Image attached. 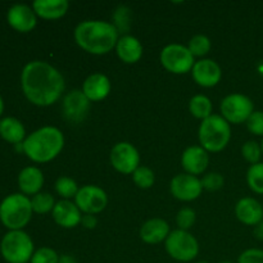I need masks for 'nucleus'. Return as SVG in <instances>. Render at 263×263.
<instances>
[{"instance_id": "obj_1", "label": "nucleus", "mask_w": 263, "mask_h": 263, "mask_svg": "<svg viewBox=\"0 0 263 263\" xmlns=\"http://www.w3.org/2000/svg\"><path fill=\"white\" fill-rule=\"evenodd\" d=\"M23 94L32 104L48 107L58 102L64 91V79L61 72L43 61L30 62L21 74Z\"/></svg>"}, {"instance_id": "obj_2", "label": "nucleus", "mask_w": 263, "mask_h": 263, "mask_svg": "<svg viewBox=\"0 0 263 263\" xmlns=\"http://www.w3.org/2000/svg\"><path fill=\"white\" fill-rule=\"evenodd\" d=\"M74 40L85 51L95 55L107 54L117 45L118 31L104 21H85L77 25Z\"/></svg>"}, {"instance_id": "obj_3", "label": "nucleus", "mask_w": 263, "mask_h": 263, "mask_svg": "<svg viewBox=\"0 0 263 263\" xmlns=\"http://www.w3.org/2000/svg\"><path fill=\"white\" fill-rule=\"evenodd\" d=\"M64 146V138L61 130L53 126H45L25 139L22 143L26 156L37 163L50 162L58 156Z\"/></svg>"}, {"instance_id": "obj_4", "label": "nucleus", "mask_w": 263, "mask_h": 263, "mask_svg": "<svg viewBox=\"0 0 263 263\" xmlns=\"http://www.w3.org/2000/svg\"><path fill=\"white\" fill-rule=\"evenodd\" d=\"M231 128L228 121L218 115H212L202 121L199 127V141L207 152L217 153L228 146Z\"/></svg>"}, {"instance_id": "obj_5", "label": "nucleus", "mask_w": 263, "mask_h": 263, "mask_svg": "<svg viewBox=\"0 0 263 263\" xmlns=\"http://www.w3.org/2000/svg\"><path fill=\"white\" fill-rule=\"evenodd\" d=\"M32 212L31 200L26 195H8L0 204V221L10 231L22 230L30 222Z\"/></svg>"}, {"instance_id": "obj_6", "label": "nucleus", "mask_w": 263, "mask_h": 263, "mask_svg": "<svg viewBox=\"0 0 263 263\" xmlns=\"http://www.w3.org/2000/svg\"><path fill=\"white\" fill-rule=\"evenodd\" d=\"M0 252L8 263H27L33 256V243L25 231L13 230L3 238Z\"/></svg>"}, {"instance_id": "obj_7", "label": "nucleus", "mask_w": 263, "mask_h": 263, "mask_svg": "<svg viewBox=\"0 0 263 263\" xmlns=\"http://www.w3.org/2000/svg\"><path fill=\"white\" fill-rule=\"evenodd\" d=\"M166 251L176 261L190 262L199 253V244L192 234L179 229L167 236Z\"/></svg>"}, {"instance_id": "obj_8", "label": "nucleus", "mask_w": 263, "mask_h": 263, "mask_svg": "<svg viewBox=\"0 0 263 263\" xmlns=\"http://www.w3.org/2000/svg\"><path fill=\"white\" fill-rule=\"evenodd\" d=\"M161 63L168 72L176 74L186 73L194 67V55L189 49L180 44L167 45L161 53Z\"/></svg>"}, {"instance_id": "obj_9", "label": "nucleus", "mask_w": 263, "mask_h": 263, "mask_svg": "<svg viewBox=\"0 0 263 263\" xmlns=\"http://www.w3.org/2000/svg\"><path fill=\"white\" fill-rule=\"evenodd\" d=\"M254 112V104L243 94H230L221 102V113L228 122L240 125Z\"/></svg>"}, {"instance_id": "obj_10", "label": "nucleus", "mask_w": 263, "mask_h": 263, "mask_svg": "<svg viewBox=\"0 0 263 263\" xmlns=\"http://www.w3.org/2000/svg\"><path fill=\"white\" fill-rule=\"evenodd\" d=\"M74 203L86 215L99 213L107 207L108 197L104 190L95 185H85L74 197Z\"/></svg>"}, {"instance_id": "obj_11", "label": "nucleus", "mask_w": 263, "mask_h": 263, "mask_svg": "<svg viewBox=\"0 0 263 263\" xmlns=\"http://www.w3.org/2000/svg\"><path fill=\"white\" fill-rule=\"evenodd\" d=\"M110 163L118 172L130 175L140 163V156L135 146L130 143H118L110 151Z\"/></svg>"}, {"instance_id": "obj_12", "label": "nucleus", "mask_w": 263, "mask_h": 263, "mask_svg": "<svg viewBox=\"0 0 263 263\" xmlns=\"http://www.w3.org/2000/svg\"><path fill=\"white\" fill-rule=\"evenodd\" d=\"M171 194L182 202H192L202 194V181L194 175L180 174L171 180Z\"/></svg>"}, {"instance_id": "obj_13", "label": "nucleus", "mask_w": 263, "mask_h": 263, "mask_svg": "<svg viewBox=\"0 0 263 263\" xmlns=\"http://www.w3.org/2000/svg\"><path fill=\"white\" fill-rule=\"evenodd\" d=\"M91 102L81 90H72L63 99V115L69 122L80 123L86 118Z\"/></svg>"}, {"instance_id": "obj_14", "label": "nucleus", "mask_w": 263, "mask_h": 263, "mask_svg": "<svg viewBox=\"0 0 263 263\" xmlns=\"http://www.w3.org/2000/svg\"><path fill=\"white\" fill-rule=\"evenodd\" d=\"M193 79L199 86L212 87L220 82L221 68L212 59H202L195 62L192 69Z\"/></svg>"}, {"instance_id": "obj_15", "label": "nucleus", "mask_w": 263, "mask_h": 263, "mask_svg": "<svg viewBox=\"0 0 263 263\" xmlns=\"http://www.w3.org/2000/svg\"><path fill=\"white\" fill-rule=\"evenodd\" d=\"M8 23L18 32H30L35 28L36 13L32 8L25 4H15L8 10Z\"/></svg>"}, {"instance_id": "obj_16", "label": "nucleus", "mask_w": 263, "mask_h": 263, "mask_svg": "<svg viewBox=\"0 0 263 263\" xmlns=\"http://www.w3.org/2000/svg\"><path fill=\"white\" fill-rule=\"evenodd\" d=\"M53 218L57 225L64 229H73L81 223V211L76 205V203H72L71 200H59L55 203L53 211Z\"/></svg>"}, {"instance_id": "obj_17", "label": "nucleus", "mask_w": 263, "mask_h": 263, "mask_svg": "<svg viewBox=\"0 0 263 263\" xmlns=\"http://www.w3.org/2000/svg\"><path fill=\"white\" fill-rule=\"evenodd\" d=\"M235 215L244 225L257 226L263 221V205L254 198H243L236 203Z\"/></svg>"}, {"instance_id": "obj_18", "label": "nucleus", "mask_w": 263, "mask_h": 263, "mask_svg": "<svg viewBox=\"0 0 263 263\" xmlns=\"http://www.w3.org/2000/svg\"><path fill=\"white\" fill-rule=\"evenodd\" d=\"M210 163V157L207 151L202 146H189L182 153L181 164L189 175H200L207 170Z\"/></svg>"}, {"instance_id": "obj_19", "label": "nucleus", "mask_w": 263, "mask_h": 263, "mask_svg": "<svg viewBox=\"0 0 263 263\" xmlns=\"http://www.w3.org/2000/svg\"><path fill=\"white\" fill-rule=\"evenodd\" d=\"M110 87V81L105 74L94 73L85 80L82 92L90 102H99L108 97Z\"/></svg>"}, {"instance_id": "obj_20", "label": "nucleus", "mask_w": 263, "mask_h": 263, "mask_svg": "<svg viewBox=\"0 0 263 263\" xmlns=\"http://www.w3.org/2000/svg\"><path fill=\"white\" fill-rule=\"evenodd\" d=\"M116 51L121 61L127 64H133L140 61L141 55H143V45L134 36L125 35L118 39Z\"/></svg>"}, {"instance_id": "obj_21", "label": "nucleus", "mask_w": 263, "mask_h": 263, "mask_svg": "<svg viewBox=\"0 0 263 263\" xmlns=\"http://www.w3.org/2000/svg\"><path fill=\"white\" fill-rule=\"evenodd\" d=\"M170 235V226L162 218H152L140 229V238L148 244H158Z\"/></svg>"}, {"instance_id": "obj_22", "label": "nucleus", "mask_w": 263, "mask_h": 263, "mask_svg": "<svg viewBox=\"0 0 263 263\" xmlns=\"http://www.w3.org/2000/svg\"><path fill=\"white\" fill-rule=\"evenodd\" d=\"M69 3L67 0H36L32 4L36 15L44 20H58L67 13Z\"/></svg>"}, {"instance_id": "obj_23", "label": "nucleus", "mask_w": 263, "mask_h": 263, "mask_svg": "<svg viewBox=\"0 0 263 263\" xmlns=\"http://www.w3.org/2000/svg\"><path fill=\"white\" fill-rule=\"evenodd\" d=\"M44 185V175L37 167H26L20 172L18 186L23 194L36 195Z\"/></svg>"}, {"instance_id": "obj_24", "label": "nucleus", "mask_w": 263, "mask_h": 263, "mask_svg": "<svg viewBox=\"0 0 263 263\" xmlns=\"http://www.w3.org/2000/svg\"><path fill=\"white\" fill-rule=\"evenodd\" d=\"M0 136L8 143L18 145L25 140L26 130L17 118L7 117L0 121Z\"/></svg>"}, {"instance_id": "obj_25", "label": "nucleus", "mask_w": 263, "mask_h": 263, "mask_svg": "<svg viewBox=\"0 0 263 263\" xmlns=\"http://www.w3.org/2000/svg\"><path fill=\"white\" fill-rule=\"evenodd\" d=\"M189 109L195 118L205 120L212 116V102L205 95H195L190 99Z\"/></svg>"}, {"instance_id": "obj_26", "label": "nucleus", "mask_w": 263, "mask_h": 263, "mask_svg": "<svg viewBox=\"0 0 263 263\" xmlns=\"http://www.w3.org/2000/svg\"><path fill=\"white\" fill-rule=\"evenodd\" d=\"M247 182L252 192L263 194V163L252 164L247 172Z\"/></svg>"}, {"instance_id": "obj_27", "label": "nucleus", "mask_w": 263, "mask_h": 263, "mask_svg": "<svg viewBox=\"0 0 263 263\" xmlns=\"http://www.w3.org/2000/svg\"><path fill=\"white\" fill-rule=\"evenodd\" d=\"M31 205H32L33 212L44 215L53 211L55 202H54V198L48 193H37L31 199Z\"/></svg>"}, {"instance_id": "obj_28", "label": "nucleus", "mask_w": 263, "mask_h": 263, "mask_svg": "<svg viewBox=\"0 0 263 263\" xmlns=\"http://www.w3.org/2000/svg\"><path fill=\"white\" fill-rule=\"evenodd\" d=\"M55 190L62 198L69 200L71 198L76 197L77 193H79V186H77L76 181L71 177H59L55 182Z\"/></svg>"}, {"instance_id": "obj_29", "label": "nucleus", "mask_w": 263, "mask_h": 263, "mask_svg": "<svg viewBox=\"0 0 263 263\" xmlns=\"http://www.w3.org/2000/svg\"><path fill=\"white\" fill-rule=\"evenodd\" d=\"M131 10L130 8H127L126 5H120V7L116 9L115 14H113V26L117 28L118 33L120 32H127L128 28H130L131 23Z\"/></svg>"}, {"instance_id": "obj_30", "label": "nucleus", "mask_w": 263, "mask_h": 263, "mask_svg": "<svg viewBox=\"0 0 263 263\" xmlns=\"http://www.w3.org/2000/svg\"><path fill=\"white\" fill-rule=\"evenodd\" d=\"M134 182L141 189H149L154 184V172L149 167L139 166L133 174Z\"/></svg>"}, {"instance_id": "obj_31", "label": "nucleus", "mask_w": 263, "mask_h": 263, "mask_svg": "<svg viewBox=\"0 0 263 263\" xmlns=\"http://www.w3.org/2000/svg\"><path fill=\"white\" fill-rule=\"evenodd\" d=\"M187 49L194 57H203L210 53L211 40L204 35H197L189 41Z\"/></svg>"}, {"instance_id": "obj_32", "label": "nucleus", "mask_w": 263, "mask_h": 263, "mask_svg": "<svg viewBox=\"0 0 263 263\" xmlns=\"http://www.w3.org/2000/svg\"><path fill=\"white\" fill-rule=\"evenodd\" d=\"M241 154L247 162H249L251 164H257L259 163V159L262 157V148L257 141H247L241 146Z\"/></svg>"}, {"instance_id": "obj_33", "label": "nucleus", "mask_w": 263, "mask_h": 263, "mask_svg": "<svg viewBox=\"0 0 263 263\" xmlns=\"http://www.w3.org/2000/svg\"><path fill=\"white\" fill-rule=\"evenodd\" d=\"M59 256L54 249L51 248H44L37 249L33 253L32 258H31V263H58Z\"/></svg>"}, {"instance_id": "obj_34", "label": "nucleus", "mask_w": 263, "mask_h": 263, "mask_svg": "<svg viewBox=\"0 0 263 263\" xmlns=\"http://www.w3.org/2000/svg\"><path fill=\"white\" fill-rule=\"evenodd\" d=\"M176 222L180 230L187 231L195 222V212L192 208H182L176 216Z\"/></svg>"}, {"instance_id": "obj_35", "label": "nucleus", "mask_w": 263, "mask_h": 263, "mask_svg": "<svg viewBox=\"0 0 263 263\" xmlns=\"http://www.w3.org/2000/svg\"><path fill=\"white\" fill-rule=\"evenodd\" d=\"M246 123L248 130L251 131L253 135L263 136V112L262 110H254Z\"/></svg>"}, {"instance_id": "obj_36", "label": "nucleus", "mask_w": 263, "mask_h": 263, "mask_svg": "<svg viewBox=\"0 0 263 263\" xmlns=\"http://www.w3.org/2000/svg\"><path fill=\"white\" fill-rule=\"evenodd\" d=\"M200 181H202L203 189H207L210 190V192H215V190H218L222 187L225 180H223L222 175L217 174V172H211V174L205 175Z\"/></svg>"}, {"instance_id": "obj_37", "label": "nucleus", "mask_w": 263, "mask_h": 263, "mask_svg": "<svg viewBox=\"0 0 263 263\" xmlns=\"http://www.w3.org/2000/svg\"><path fill=\"white\" fill-rule=\"evenodd\" d=\"M238 263H263V251L257 248L247 249L240 254Z\"/></svg>"}, {"instance_id": "obj_38", "label": "nucleus", "mask_w": 263, "mask_h": 263, "mask_svg": "<svg viewBox=\"0 0 263 263\" xmlns=\"http://www.w3.org/2000/svg\"><path fill=\"white\" fill-rule=\"evenodd\" d=\"M81 223L86 229H94L98 225V220L94 215H85L82 216Z\"/></svg>"}, {"instance_id": "obj_39", "label": "nucleus", "mask_w": 263, "mask_h": 263, "mask_svg": "<svg viewBox=\"0 0 263 263\" xmlns=\"http://www.w3.org/2000/svg\"><path fill=\"white\" fill-rule=\"evenodd\" d=\"M254 236L257 239H259V240H263V221L261 223H258L256 226V229H254Z\"/></svg>"}, {"instance_id": "obj_40", "label": "nucleus", "mask_w": 263, "mask_h": 263, "mask_svg": "<svg viewBox=\"0 0 263 263\" xmlns=\"http://www.w3.org/2000/svg\"><path fill=\"white\" fill-rule=\"evenodd\" d=\"M58 263H77V262H76V259H74L72 256H68V254H63V256L59 257V262Z\"/></svg>"}, {"instance_id": "obj_41", "label": "nucleus", "mask_w": 263, "mask_h": 263, "mask_svg": "<svg viewBox=\"0 0 263 263\" xmlns=\"http://www.w3.org/2000/svg\"><path fill=\"white\" fill-rule=\"evenodd\" d=\"M3 110H4V102H3V98L0 97V116H2Z\"/></svg>"}, {"instance_id": "obj_42", "label": "nucleus", "mask_w": 263, "mask_h": 263, "mask_svg": "<svg viewBox=\"0 0 263 263\" xmlns=\"http://www.w3.org/2000/svg\"><path fill=\"white\" fill-rule=\"evenodd\" d=\"M220 263H233V262H230V261H225V262H220Z\"/></svg>"}, {"instance_id": "obj_43", "label": "nucleus", "mask_w": 263, "mask_h": 263, "mask_svg": "<svg viewBox=\"0 0 263 263\" xmlns=\"http://www.w3.org/2000/svg\"><path fill=\"white\" fill-rule=\"evenodd\" d=\"M261 148H262V154H263V140H262V144H261Z\"/></svg>"}, {"instance_id": "obj_44", "label": "nucleus", "mask_w": 263, "mask_h": 263, "mask_svg": "<svg viewBox=\"0 0 263 263\" xmlns=\"http://www.w3.org/2000/svg\"><path fill=\"white\" fill-rule=\"evenodd\" d=\"M197 263H208V262H205V261H200V262H197Z\"/></svg>"}]
</instances>
